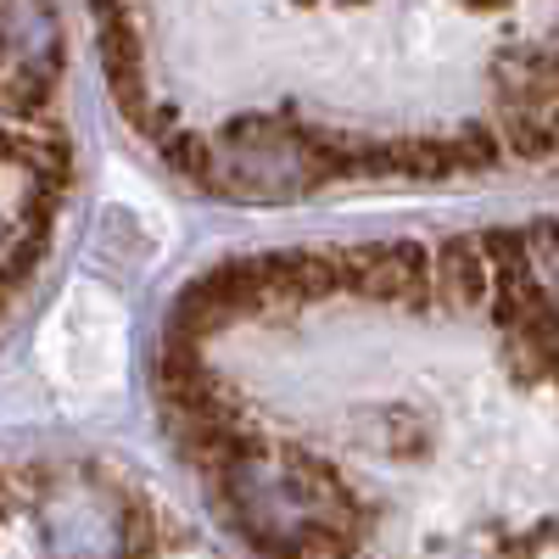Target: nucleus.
Segmentation results:
<instances>
[{
	"mask_svg": "<svg viewBox=\"0 0 559 559\" xmlns=\"http://www.w3.org/2000/svg\"><path fill=\"white\" fill-rule=\"evenodd\" d=\"M90 28L129 134L218 202L498 179L554 146V0H90Z\"/></svg>",
	"mask_w": 559,
	"mask_h": 559,
	"instance_id": "obj_1",
	"label": "nucleus"
},
{
	"mask_svg": "<svg viewBox=\"0 0 559 559\" xmlns=\"http://www.w3.org/2000/svg\"><path fill=\"white\" fill-rule=\"evenodd\" d=\"M79 185L62 0H0V331L62 252Z\"/></svg>",
	"mask_w": 559,
	"mask_h": 559,
	"instance_id": "obj_2",
	"label": "nucleus"
}]
</instances>
